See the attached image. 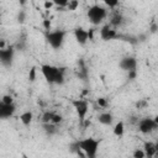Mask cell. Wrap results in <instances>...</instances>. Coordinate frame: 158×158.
<instances>
[{
    "mask_svg": "<svg viewBox=\"0 0 158 158\" xmlns=\"http://www.w3.org/2000/svg\"><path fill=\"white\" fill-rule=\"evenodd\" d=\"M40 69L47 83L57 85H62L64 83V68L56 67L53 64H41Z\"/></svg>",
    "mask_w": 158,
    "mask_h": 158,
    "instance_id": "6da1fadb",
    "label": "cell"
},
{
    "mask_svg": "<svg viewBox=\"0 0 158 158\" xmlns=\"http://www.w3.org/2000/svg\"><path fill=\"white\" fill-rule=\"evenodd\" d=\"M75 143H77L78 149L83 152V156H85L88 158H95L96 157L98 151H99V146H100L99 139H96L94 137H86V138L77 141Z\"/></svg>",
    "mask_w": 158,
    "mask_h": 158,
    "instance_id": "7a4b0ae2",
    "label": "cell"
},
{
    "mask_svg": "<svg viewBox=\"0 0 158 158\" xmlns=\"http://www.w3.org/2000/svg\"><path fill=\"white\" fill-rule=\"evenodd\" d=\"M65 35H67V32L64 30H53V31L49 30L46 33V41L53 49L58 51L62 48V46L64 43Z\"/></svg>",
    "mask_w": 158,
    "mask_h": 158,
    "instance_id": "3957f363",
    "label": "cell"
},
{
    "mask_svg": "<svg viewBox=\"0 0 158 158\" xmlns=\"http://www.w3.org/2000/svg\"><path fill=\"white\" fill-rule=\"evenodd\" d=\"M107 15V10L106 7L101 6V5H91L89 9H88V12H86V16L89 19V21L93 23V25H99L101 23L105 17Z\"/></svg>",
    "mask_w": 158,
    "mask_h": 158,
    "instance_id": "277c9868",
    "label": "cell"
},
{
    "mask_svg": "<svg viewBox=\"0 0 158 158\" xmlns=\"http://www.w3.org/2000/svg\"><path fill=\"white\" fill-rule=\"evenodd\" d=\"M72 105H73V109L75 110L77 115H78V118H79V122L83 125L86 120V115H88V111H89V104L85 99H73L72 100Z\"/></svg>",
    "mask_w": 158,
    "mask_h": 158,
    "instance_id": "5b68a950",
    "label": "cell"
},
{
    "mask_svg": "<svg viewBox=\"0 0 158 158\" xmlns=\"http://www.w3.org/2000/svg\"><path fill=\"white\" fill-rule=\"evenodd\" d=\"M137 127H138V131L143 135H149L152 133L154 130L158 128V122L156 118H152V117H143L138 121L137 123Z\"/></svg>",
    "mask_w": 158,
    "mask_h": 158,
    "instance_id": "8992f818",
    "label": "cell"
},
{
    "mask_svg": "<svg viewBox=\"0 0 158 158\" xmlns=\"http://www.w3.org/2000/svg\"><path fill=\"white\" fill-rule=\"evenodd\" d=\"M14 58H15V46L14 44L0 48V63L4 67L10 68L14 63Z\"/></svg>",
    "mask_w": 158,
    "mask_h": 158,
    "instance_id": "52a82bcc",
    "label": "cell"
},
{
    "mask_svg": "<svg viewBox=\"0 0 158 158\" xmlns=\"http://www.w3.org/2000/svg\"><path fill=\"white\" fill-rule=\"evenodd\" d=\"M118 35H120V33L117 32V30L114 28V27H111L110 25H105V26H102L101 30H100V38H101L102 41H105V42L118 38Z\"/></svg>",
    "mask_w": 158,
    "mask_h": 158,
    "instance_id": "ba28073f",
    "label": "cell"
},
{
    "mask_svg": "<svg viewBox=\"0 0 158 158\" xmlns=\"http://www.w3.org/2000/svg\"><path fill=\"white\" fill-rule=\"evenodd\" d=\"M118 67L123 70V72H130V70H135L137 68V59L135 57L127 56L121 58V60L118 62Z\"/></svg>",
    "mask_w": 158,
    "mask_h": 158,
    "instance_id": "9c48e42d",
    "label": "cell"
},
{
    "mask_svg": "<svg viewBox=\"0 0 158 158\" xmlns=\"http://www.w3.org/2000/svg\"><path fill=\"white\" fill-rule=\"evenodd\" d=\"M74 38L79 46H85L89 41V31L84 27H77L74 28Z\"/></svg>",
    "mask_w": 158,
    "mask_h": 158,
    "instance_id": "30bf717a",
    "label": "cell"
},
{
    "mask_svg": "<svg viewBox=\"0 0 158 158\" xmlns=\"http://www.w3.org/2000/svg\"><path fill=\"white\" fill-rule=\"evenodd\" d=\"M16 111L15 104H4L0 100V120L10 118Z\"/></svg>",
    "mask_w": 158,
    "mask_h": 158,
    "instance_id": "8fae6325",
    "label": "cell"
},
{
    "mask_svg": "<svg viewBox=\"0 0 158 158\" xmlns=\"http://www.w3.org/2000/svg\"><path fill=\"white\" fill-rule=\"evenodd\" d=\"M143 152H144V156L148 157V158H153L156 154H157V151H158V146L151 141H147L143 143Z\"/></svg>",
    "mask_w": 158,
    "mask_h": 158,
    "instance_id": "7c38bea8",
    "label": "cell"
},
{
    "mask_svg": "<svg viewBox=\"0 0 158 158\" xmlns=\"http://www.w3.org/2000/svg\"><path fill=\"white\" fill-rule=\"evenodd\" d=\"M98 121L101 123V125H105V126H111L112 122H114V115L109 111H104L101 112L99 116H98Z\"/></svg>",
    "mask_w": 158,
    "mask_h": 158,
    "instance_id": "4fadbf2b",
    "label": "cell"
},
{
    "mask_svg": "<svg viewBox=\"0 0 158 158\" xmlns=\"http://www.w3.org/2000/svg\"><path fill=\"white\" fill-rule=\"evenodd\" d=\"M32 120H33V114L31 111H23L20 115V121L23 126H30L32 123Z\"/></svg>",
    "mask_w": 158,
    "mask_h": 158,
    "instance_id": "5bb4252c",
    "label": "cell"
},
{
    "mask_svg": "<svg viewBox=\"0 0 158 158\" xmlns=\"http://www.w3.org/2000/svg\"><path fill=\"white\" fill-rule=\"evenodd\" d=\"M42 127H43V131L48 135V136H53L57 133V125L52 123V122H43L42 123Z\"/></svg>",
    "mask_w": 158,
    "mask_h": 158,
    "instance_id": "9a60e30c",
    "label": "cell"
},
{
    "mask_svg": "<svg viewBox=\"0 0 158 158\" xmlns=\"http://www.w3.org/2000/svg\"><path fill=\"white\" fill-rule=\"evenodd\" d=\"M112 132L116 137H122L123 133H125V123L123 121H118L114 125V128H112Z\"/></svg>",
    "mask_w": 158,
    "mask_h": 158,
    "instance_id": "2e32d148",
    "label": "cell"
},
{
    "mask_svg": "<svg viewBox=\"0 0 158 158\" xmlns=\"http://www.w3.org/2000/svg\"><path fill=\"white\" fill-rule=\"evenodd\" d=\"M78 7H79V0H69L65 6V9L69 11H75Z\"/></svg>",
    "mask_w": 158,
    "mask_h": 158,
    "instance_id": "e0dca14e",
    "label": "cell"
},
{
    "mask_svg": "<svg viewBox=\"0 0 158 158\" xmlns=\"http://www.w3.org/2000/svg\"><path fill=\"white\" fill-rule=\"evenodd\" d=\"M53 115H54L53 111H44V112L42 114V117H41V118H42V123H43V122H51Z\"/></svg>",
    "mask_w": 158,
    "mask_h": 158,
    "instance_id": "ac0fdd59",
    "label": "cell"
},
{
    "mask_svg": "<svg viewBox=\"0 0 158 158\" xmlns=\"http://www.w3.org/2000/svg\"><path fill=\"white\" fill-rule=\"evenodd\" d=\"M102 2L105 4L106 7H109V9H115V7H117V5L120 4V0H102Z\"/></svg>",
    "mask_w": 158,
    "mask_h": 158,
    "instance_id": "d6986e66",
    "label": "cell"
},
{
    "mask_svg": "<svg viewBox=\"0 0 158 158\" xmlns=\"http://www.w3.org/2000/svg\"><path fill=\"white\" fill-rule=\"evenodd\" d=\"M36 73H37V68H36V67H32V68L30 69V72H28V80H30L31 83L36 80Z\"/></svg>",
    "mask_w": 158,
    "mask_h": 158,
    "instance_id": "ffe728a7",
    "label": "cell"
},
{
    "mask_svg": "<svg viewBox=\"0 0 158 158\" xmlns=\"http://www.w3.org/2000/svg\"><path fill=\"white\" fill-rule=\"evenodd\" d=\"M4 104H14V98L10 95V94H5V95H2V98L0 99Z\"/></svg>",
    "mask_w": 158,
    "mask_h": 158,
    "instance_id": "44dd1931",
    "label": "cell"
},
{
    "mask_svg": "<svg viewBox=\"0 0 158 158\" xmlns=\"http://www.w3.org/2000/svg\"><path fill=\"white\" fill-rule=\"evenodd\" d=\"M63 121V117H62V115H59V114H56L54 112V115H53V117H52V123H54V125H59L60 122Z\"/></svg>",
    "mask_w": 158,
    "mask_h": 158,
    "instance_id": "7402d4cb",
    "label": "cell"
},
{
    "mask_svg": "<svg viewBox=\"0 0 158 158\" xmlns=\"http://www.w3.org/2000/svg\"><path fill=\"white\" fill-rule=\"evenodd\" d=\"M132 157L133 158H146V156H144V152H143V149L141 148V149H136L133 153H132Z\"/></svg>",
    "mask_w": 158,
    "mask_h": 158,
    "instance_id": "603a6c76",
    "label": "cell"
},
{
    "mask_svg": "<svg viewBox=\"0 0 158 158\" xmlns=\"http://www.w3.org/2000/svg\"><path fill=\"white\" fill-rule=\"evenodd\" d=\"M68 1H69V0H52L53 5H56V6H58V7H65L67 4H68Z\"/></svg>",
    "mask_w": 158,
    "mask_h": 158,
    "instance_id": "cb8c5ba5",
    "label": "cell"
},
{
    "mask_svg": "<svg viewBox=\"0 0 158 158\" xmlns=\"http://www.w3.org/2000/svg\"><path fill=\"white\" fill-rule=\"evenodd\" d=\"M25 20H26V12H25L23 10H20L19 14H17V21H19L20 23H23Z\"/></svg>",
    "mask_w": 158,
    "mask_h": 158,
    "instance_id": "d4e9b609",
    "label": "cell"
},
{
    "mask_svg": "<svg viewBox=\"0 0 158 158\" xmlns=\"http://www.w3.org/2000/svg\"><path fill=\"white\" fill-rule=\"evenodd\" d=\"M96 102H98V105L100 106V107H102V109H105V107H107V100L105 99V98H99L98 100H96Z\"/></svg>",
    "mask_w": 158,
    "mask_h": 158,
    "instance_id": "484cf974",
    "label": "cell"
},
{
    "mask_svg": "<svg viewBox=\"0 0 158 158\" xmlns=\"http://www.w3.org/2000/svg\"><path fill=\"white\" fill-rule=\"evenodd\" d=\"M121 22H122V17H121L120 15H116V16L112 17V20H111V25H114V26H118Z\"/></svg>",
    "mask_w": 158,
    "mask_h": 158,
    "instance_id": "4316f807",
    "label": "cell"
},
{
    "mask_svg": "<svg viewBox=\"0 0 158 158\" xmlns=\"http://www.w3.org/2000/svg\"><path fill=\"white\" fill-rule=\"evenodd\" d=\"M136 77H137V69L127 72V79H130V80H133V79H136Z\"/></svg>",
    "mask_w": 158,
    "mask_h": 158,
    "instance_id": "83f0119b",
    "label": "cell"
},
{
    "mask_svg": "<svg viewBox=\"0 0 158 158\" xmlns=\"http://www.w3.org/2000/svg\"><path fill=\"white\" fill-rule=\"evenodd\" d=\"M43 6H44V9H46V10H49V9H52V6H53V2H52V0H46V1H44V4H43Z\"/></svg>",
    "mask_w": 158,
    "mask_h": 158,
    "instance_id": "f1b7e54d",
    "label": "cell"
},
{
    "mask_svg": "<svg viewBox=\"0 0 158 158\" xmlns=\"http://www.w3.org/2000/svg\"><path fill=\"white\" fill-rule=\"evenodd\" d=\"M43 27L46 31H49L51 30V21L49 20H43Z\"/></svg>",
    "mask_w": 158,
    "mask_h": 158,
    "instance_id": "f546056e",
    "label": "cell"
},
{
    "mask_svg": "<svg viewBox=\"0 0 158 158\" xmlns=\"http://www.w3.org/2000/svg\"><path fill=\"white\" fill-rule=\"evenodd\" d=\"M149 32H151V33H156V32H157V25H156V23H152V25H151Z\"/></svg>",
    "mask_w": 158,
    "mask_h": 158,
    "instance_id": "4dcf8cb0",
    "label": "cell"
},
{
    "mask_svg": "<svg viewBox=\"0 0 158 158\" xmlns=\"http://www.w3.org/2000/svg\"><path fill=\"white\" fill-rule=\"evenodd\" d=\"M7 44H6V42H5V40H2V38H0V48H4V47H6Z\"/></svg>",
    "mask_w": 158,
    "mask_h": 158,
    "instance_id": "1f68e13d",
    "label": "cell"
},
{
    "mask_svg": "<svg viewBox=\"0 0 158 158\" xmlns=\"http://www.w3.org/2000/svg\"><path fill=\"white\" fill-rule=\"evenodd\" d=\"M26 2H27V0H19V4H20V6H23Z\"/></svg>",
    "mask_w": 158,
    "mask_h": 158,
    "instance_id": "d6a6232c",
    "label": "cell"
},
{
    "mask_svg": "<svg viewBox=\"0 0 158 158\" xmlns=\"http://www.w3.org/2000/svg\"><path fill=\"white\" fill-rule=\"evenodd\" d=\"M0 20H1V12H0Z\"/></svg>",
    "mask_w": 158,
    "mask_h": 158,
    "instance_id": "836d02e7",
    "label": "cell"
}]
</instances>
